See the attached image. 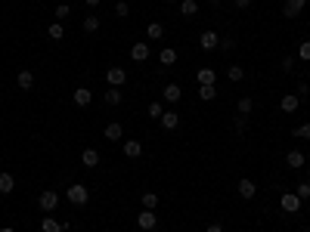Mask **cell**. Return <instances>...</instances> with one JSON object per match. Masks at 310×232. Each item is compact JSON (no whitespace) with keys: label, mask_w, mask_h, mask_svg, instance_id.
<instances>
[{"label":"cell","mask_w":310,"mask_h":232,"mask_svg":"<svg viewBox=\"0 0 310 232\" xmlns=\"http://www.w3.org/2000/svg\"><path fill=\"white\" fill-rule=\"evenodd\" d=\"M0 232H16V229H13V226H4V229H0Z\"/></svg>","instance_id":"bcb514c9"},{"label":"cell","mask_w":310,"mask_h":232,"mask_svg":"<svg viewBox=\"0 0 310 232\" xmlns=\"http://www.w3.org/2000/svg\"><path fill=\"white\" fill-rule=\"evenodd\" d=\"M41 229H44V232H65L68 223H59L56 217H44V220H41Z\"/></svg>","instance_id":"8fae6325"},{"label":"cell","mask_w":310,"mask_h":232,"mask_svg":"<svg viewBox=\"0 0 310 232\" xmlns=\"http://www.w3.org/2000/svg\"><path fill=\"white\" fill-rule=\"evenodd\" d=\"M137 226H140L143 232H152V229L158 226V217H155V210H143L140 217H137Z\"/></svg>","instance_id":"5b68a950"},{"label":"cell","mask_w":310,"mask_h":232,"mask_svg":"<svg viewBox=\"0 0 310 232\" xmlns=\"http://www.w3.org/2000/svg\"><path fill=\"white\" fill-rule=\"evenodd\" d=\"M165 4H177V0H165Z\"/></svg>","instance_id":"c3c4849f"},{"label":"cell","mask_w":310,"mask_h":232,"mask_svg":"<svg viewBox=\"0 0 310 232\" xmlns=\"http://www.w3.org/2000/svg\"><path fill=\"white\" fill-rule=\"evenodd\" d=\"M106 81H109V87H121L127 81V71L118 68V65H112V68H106Z\"/></svg>","instance_id":"277c9868"},{"label":"cell","mask_w":310,"mask_h":232,"mask_svg":"<svg viewBox=\"0 0 310 232\" xmlns=\"http://www.w3.org/2000/svg\"><path fill=\"white\" fill-rule=\"evenodd\" d=\"M205 232H224V226H221V223H211V226H208Z\"/></svg>","instance_id":"ee69618b"},{"label":"cell","mask_w":310,"mask_h":232,"mask_svg":"<svg viewBox=\"0 0 310 232\" xmlns=\"http://www.w3.org/2000/svg\"><path fill=\"white\" fill-rule=\"evenodd\" d=\"M84 4H87V7H99V4H102V0H84Z\"/></svg>","instance_id":"f6af8a7d"},{"label":"cell","mask_w":310,"mask_h":232,"mask_svg":"<svg viewBox=\"0 0 310 232\" xmlns=\"http://www.w3.org/2000/svg\"><path fill=\"white\" fill-rule=\"evenodd\" d=\"M121 152H124L127 158H140V155H143V142H137V139H127L124 146H121Z\"/></svg>","instance_id":"5bb4252c"},{"label":"cell","mask_w":310,"mask_h":232,"mask_svg":"<svg viewBox=\"0 0 310 232\" xmlns=\"http://www.w3.org/2000/svg\"><path fill=\"white\" fill-rule=\"evenodd\" d=\"M227 78H230L233 84H239V81L245 78V68H242V65H230V68H227Z\"/></svg>","instance_id":"83f0119b"},{"label":"cell","mask_w":310,"mask_h":232,"mask_svg":"<svg viewBox=\"0 0 310 232\" xmlns=\"http://www.w3.org/2000/svg\"><path fill=\"white\" fill-rule=\"evenodd\" d=\"M47 34H50L53 41H62V38H65V25H62V22H53V25L47 28Z\"/></svg>","instance_id":"f1b7e54d"},{"label":"cell","mask_w":310,"mask_h":232,"mask_svg":"<svg viewBox=\"0 0 310 232\" xmlns=\"http://www.w3.org/2000/svg\"><path fill=\"white\" fill-rule=\"evenodd\" d=\"M224 4V0H211V7H221Z\"/></svg>","instance_id":"7dc6e473"},{"label":"cell","mask_w":310,"mask_h":232,"mask_svg":"<svg viewBox=\"0 0 310 232\" xmlns=\"http://www.w3.org/2000/svg\"><path fill=\"white\" fill-rule=\"evenodd\" d=\"M217 50H221V53H227V56H230V53L236 50V41H233V38H224L221 44H217Z\"/></svg>","instance_id":"d6a6232c"},{"label":"cell","mask_w":310,"mask_h":232,"mask_svg":"<svg viewBox=\"0 0 310 232\" xmlns=\"http://www.w3.org/2000/svg\"><path fill=\"white\" fill-rule=\"evenodd\" d=\"M195 13H198V4H195V0H180V16H186V19H192Z\"/></svg>","instance_id":"cb8c5ba5"},{"label":"cell","mask_w":310,"mask_h":232,"mask_svg":"<svg viewBox=\"0 0 310 232\" xmlns=\"http://www.w3.org/2000/svg\"><path fill=\"white\" fill-rule=\"evenodd\" d=\"M304 161H307V158H304V152H298V149H291V152L285 155V164H288V167H304Z\"/></svg>","instance_id":"44dd1931"},{"label":"cell","mask_w":310,"mask_h":232,"mask_svg":"<svg viewBox=\"0 0 310 232\" xmlns=\"http://www.w3.org/2000/svg\"><path fill=\"white\" fill-rule=\"evenodd\" d=\"M236 109H239V115H245V118H248V115L254 112V99H251V96H242L239 102H236Z\"/></svg>","instance_id":"484cf974"},{"label":"cell","mask_w":310,"mask_h":232,"mask_svg":"<svg viewBox=\"0 0 310 232\" xmlns=\"http://www.w3.org/2000/svg\"><path fill=\"white\" fill-rule=\"evenodd\" d=\"M158 121H161V127H165V130H177V127H180V115H177V112H171V109L161 115Z\"/></svg>","instance_id":"7c38bea8"},{"label":"cell","mask_w":310,"mask_h":232,"mask_svg":"<svg viewBox=\"0 0 310 232\" xmlns=\"http://www.w3.org/2000/svg\"><path fill=\"white\" fill-rule=\"evenodd\" d=\"M161 96H165V102H168V105H177V102H180V96H183V90H180V84H168L165 90H161Z\"/></svg>","instance_id":"ba28073f"},{"label":"cell","mask_w":310,"mask_h":232,"mask_svg":"<svg viewBox=\"0 0 310 232\" xmlns=\"http://www.w3.org/2000/svg\"><path fill=\"white\" fill-rule=\"evenodd\" d=\"M307 93H310V84H304V81H301V84H298V96H301V99H304V96H307Z\"/></svg>","instance_id":"b9f144b4"},{"label":"cell","mask_w":310,"mask_h":232,"mask_svg":"<svg viewBox=\"0 0 310 232\" xmlns=\"http://www.w3.org/2000/svg\"><path fill=\"white\" fill-rule=\"evenodd\" d=\"M165 112H168V109H165V102H158V99H155V102H149V118H161Z\"/></svg>","instance_id":"4dcf8cb0"},{"label":"cell","mask_w":310,"mask_h":232,"mask_svg":"<svg viewBox=\"0 0 310 232\" xmlns=\"http://www.w3.org/2000/svg\"><path fill=\"white\" fill-rule=\"evenodd\" d=\"M146 38H149V41H161V38H165V25H161V22H149V25H146Z\"/></svg>","instance_id":"e0dca14e"},{"label":"cell","mask_w":310,"mask_h":232,"mask_svg":"<svg viewBox=\"0 0 310 232\" xmlns=\"http://www.w3.org/2000/svg\"><path fill=\"white\" fill-rule=\"evenodd\" d=\"M236 189H239V198H245V201H251L254 195H258V186H254V180H248V176H242Z\"/></svg>","instance_id":"8992f818"},{"label":"cell","mask_w":310,"mask_h":232,"mask_svg":"<svg viewBox=\"0 0 310 232\" xmlns=\"http://www.w3.org/2000/svg\"><path fill=\"white\" fill-rule=\"evenodd\" d=\"M13 189H16V176L4 170V173H0V195H10Z\"/></svg>","instance_id":"ffe728a7"},{"label":"cell","mask_w":310,"mask_h":232,"mask_svg":"<svg viewBox=\"0 0 310 232\" xmlns=\"http://www.w3.org/2000/svg\"><path fill=\"white\" fill-rule=\"evenodd\" d=\"M127 13H131V7H127V0H118V4H115V16H118V19H124Z\"/></svg>","instance_id":"836d02e7"},{"label":"cell","mask_w":310,"mask_h":232,"mask_svg":"<svg viewBox=\"0 0 310 232\" xmlns=\"http://www.w3.org/2000/svg\"><path fill=\"white\" fill-rule=\"evenodd\" d=\"M285 4H288V7H295V10H298V13H301V10H304V7H307V0H285Z\"/></svg>","instance_id":"60d3db41"},{"label":"cell","mask_w":310,"mask_h":232,"mask_svg":"<svg viewBox=\"0 0 310 232\" xmlns=\"http://www.w3.org/2000/svg\"><path fill=\"white\" fill-rule=\"evenodd\" d=\"M158 62H161V65H174V62H177V50H171V47H165V50H161V53H158Z\"/></svg>","instance_id":"4316f807"},{"label":"cell","mask_w":310,"mask_h":232,"mask_svg":"<svg viewBox=\"0 0 310 232\" xmlns=\"http://www.w3.org/2000/svg\"><path fill=\"white\" fill-rule=\"evenodd\" d=\"M99 25H102V22H99V16H93V13L84 16V31H87V34H96V31H99Z\"/></svg>","instance_id":"603a6c76"},{"label":"cell","mask_w":310,"mask_h":232,"mask_svg":"<svg viewBox=\"0 0 310 232\" xmlns=\"http://www.w3.org/2000/svg\"><path fill=\"white\" fill-rule=\"evenodd\" d=\"M198 41H202V50H205V53H208V50H217V44H221V38H217L211 28L202 31V38H198Z\"/></svg>","instance_id":"4fadbf2b"},{"label":"cell","mask_w":310,"mask_h":232,"mask_svg":"<svg viewBox=\"0 0 310 232\" xmlns=\"http://www.w3.org/2000/svg\"><path fill=\"white\" fill-rule=\"evenodd\" d=\"M68 13H71V7H68V4H59V7H56V22H59V19H68Z\"/></svg>","instance_id":"d590c367"},{"label":"cell","mask_w":310,"mask_h":232,"mask_svg":"<svg viewBox=\"0 0 310 232\" xmlns=\"http://www.w3.org/2000/svg\"><path fill=\"white\" fill-rule=\"evenodd\" d=\"M71 99H75V105H81V109H87V105L93 102V93H90L87 87H78V90L71 93Z\"/></svg>","instance_id":"9c48e42d"},{"label":"cell","mask_w":310,"mask_h":232,"mask_svg":"<svg viewBox=\"0 0 310 232\" xmlns=\"http://www.w3.org/2000/svg\"><path fill=\"white\" fill-rule=\"evenodd\" d=\"M248 127V121H245V115H239V118H236V133H242Z\"/></svg>","instance_id":"ab89813d"},{"label":"cell","mask_w":310,"mask_h":232,"mask_svg":"<svg viewBox=\"0 0 310 232\" xmlns=\"http://www.w3.org/2000/svg\"><path fill=\"white\" fill-rule=\"evenodd\" d=\"M298 59H301V62H310V41L298 44Z\"/></svg>","instance_id":"1f68e13d"},{"label":"cell","mask_w":310,"mask_h":232,"mask_svg":"<svg viewBox=\"0 0 310 232\" xmlns=\"http://www.w3.org/2000/svg\"><path fill=\"white\" fill-rule=\"evenodd\" d=\"M282 16H285V19H295L298 10H295V7H288V4H282Z\"/></svg>","instance_id":"f35d334b"},{"label":"cell","mask_w":310,"mask_h":232,"mask_svg":"<svg viewBox=\"0 0 310 232\" xmlns=\"http://www.w3.org/2000/svg\"><path fill=\"white\" fill-rule=\"evenodd\" d=\"M65 198L75 204V207H84V204L90 201V192H87V186H84V183H71V186L65 189Z\"/></svg>","instance_id":"6da1fadb"},{"label":"cell","mask_w":310,"mask_h":232,"mask_svg":"<svg viewBox=\"0 0 310 232\" xmlns=\"http://www.w3.org/2000/svg\"><path fill=\"white\" fill-rule=\"evenodd\" d=\"M307 232H310V229H307Z\"/></svg>","instance_id":"681fc988"},{"label":"cell","mask_w":310,"mask_h":232,"mask_svg":"<svg viewBox=\"0 0 310 232\" xmlns=\"http://www.w3.org/2000/svg\"><path fill=\"white\" fill-rule=\"evenodd\" d=\"M282 71H295V56H282Z\"/></svg>","instance_id":"74e56055"},{"label":"cell","mask_w":310,"mask_h":232,"mask_svg":"<svg viewBox=\"0 0 310 232\" xmlns=\"http://www.w3.org/2000/svg\"><path fill=\"white\" fill-rule=\"evenodd\" d=\"M295 195H298L301 201H307V198H310V183H301V186L295 189Z\"/></svg>","instance_id":"e575fe53"},{"label":"cell","mask_w":310,"mask_h":232,"mask_svg":"<svg viewBox=\"0 0 310 232\" xmlns=\"http://www.w3.org/2000/svg\"><path fill=\"white\" fill-rule=\"evenodd\" d=\"M143 207L146 210H155L158 207V195L155 192H143Z\"/></svg>","instance_id":"f546056e"},{"label":"cell","mask_w":310,"mask_h":232,"mask_svg":"<svg viewBox=\"0 0 310 232\" xmlns=\"http://www.w3.org/2000/svg\"><path fill=\"white\" fill-rule=\"evenodd\" d=\"M295 136H298V139H310V124H301V127H295Z\"/></svg>","instance_id":"8d00e7d4"},{"label":"cell","mask_w":310,"mask_h":232,"mask_svg":"<svg viewBox=\"0 0 310 232\" xmlns=\"http://www.w3.org/2000/svg\"><path fill=\"white\" fill-rule=\"evenodd\" d=\"M121 87H109L106 90V105H121Z\"/></svg>","instance_id":"d4e9b609"},{"label":"cell","mask_w":310,"mask_h":232,"mask_svg":"<svg viewBox=\"0 0 310 232\" xmlns=\"http://www.w3.org/2000/svg\"><path fill=\"white\" fill-rule=\"evenodd\" d=\"M81 164H84V167H96V164H99V152H96V149H84V152H81Z\"/></svg>","instance_id":"d6986e66"},{"label":"cell","mask_w":310,"mask_h":232,"mask_svg":"<svg viewBox=\"0 0 310 232\" xmlns=\"http://www.w3.org/2000/svg\"><path fill=\"white\" fill-rule=\"evenodd\" d=\"M233 4H236V7H239V10H248V7L254 4V0H233Z\"/></svg>","instance_id":"7bdbcfd3"},{"label":"cell","mask_w":310,"mask_h":232,"mask_svg":"<svg viewBox=\"0 0 310 232\" xmlns=\"http://www.w3.org/2000/svg\"><path fill=\"white\" fill-rule=\"evenodd\" d=\"M198 99H202V102L217 99V87H214V84H202V87H198Z\"/></svg>","instance_id":"7402d4cb"},{"label":"cell","mask_w":310,"mask_h":232,"mask_svg":"<svg viewBox=\"0 0 310 232\" xmlns=\"http://www.w3.org/2000/svg\"><path fill=\"white\" fill-rule=\"evenodd\" d=\"M149 53H152L149 44H134V47H131V59H134V62H146V59H149Z\"/></svg>","instance_id":"30bf717a"},{"label":"cell","mask_w":310,"mask_h":232,"mask_svg":"<svg viewBox=\"0 0 310 232\" xmlns=\"http://www.w3.org/2000/svg\"><path fill=\"white\" fill-rule=\"evenodd\" d=\"M195 81H198V87H202V84H214L217 81V71L214 68H198L195 71Z\"/></svg>","instance_id":"ac0fdd59"},{"label":"cell","mask_w":310,"mask_h":232,"mask_svg":"<svg viewBox=\"0 0 310 232\" xmlns=\"http://www.w3.org/2000/svg\"><path fill=\"white\" fill-rule=\"evenodd\" d=\"M16 84H19L22 90H31V87H34V71H31V68H22L19 78H16Z\"/></svg>","instance_id":"2e32d148"},{"label":"cell","mask_w":310,"mask_h":232,"mask_svg":"<svg viewBox=\"0 0 310 232\" xmlns=\"http://www.w3.org/2000/svg\"><path fill=\"white\" fill-rule=\"evenodd\" d=\"M279 207L285 210V213H298V207H301V198L295 192H282L279 195Z\"/></svg>","instance_id":"3957f363"},{"label":"cell","mask_w":310,"mask_h":232,"mask_svg":"<svg viewBox=\"0 0 310 232\" xmlns=\"http://www.w3.org/2000/svg\"><path fill=\"white\" fill-rule=\"evenodd\" d=\"M59 201H62V195L53 192V189H44V192L38 195V207H41L44 213H53V210L59 207Z\"/></svg>","instance_id":"7a4b0ae2"},{"label":"cell","mask_w":310,"mask_h":232,"mask_svg":"<svg viewBox=\"0 0 310 232\" xmlns=\"http://www.w3.org/2000/svg\"><path fill=\"white\" fill-rule=\"evenodd\" d=\"M298 105H301V96H298V93H285V96L279 99V109H282V112H288V115H291V112H298Z\"/></svg>","instance_id":"52a82bcc"},{"label":"cell","mask_w":310,"mask_h":232,"mask_svg":"<svg viewBox=\"0 0 310 232\" xmlns=\"http://www.w3.org/2000/svg\"><path fill=\"white\" fill-rule=\"evenodd\" d=\"M102 133H106V139H112V142H118V139L124 136V127H121L118 121H112V124H106V130H102Z\"/></svg>","instance_id":"9a60e30c"}]
</instances>
